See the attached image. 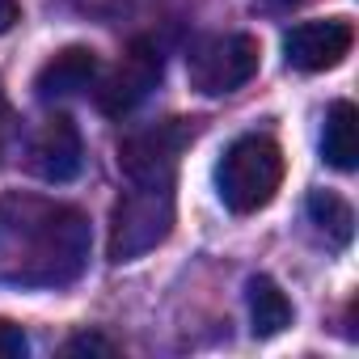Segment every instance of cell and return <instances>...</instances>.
I'll return each instance as SVG.
<instances>
[{"mask_svg":"<svg viewBox=\"0 0 359 359\" xmlns=\"http://www.w3.org/2000/svg\"><path fill=\"white\" fill-rule=\"evenodd\" d=\"M89 216L72 203L9 191L0 199V283L64 287L89 262Z\"/></svg>","mask_w":359,"mask_h":359,"instance_id":"cell-1","label":"cell"},{"mask_svg":"<svg viewBox=\"0 0 359 359\" xmlns=\"http://www.w3.org/2000/svg\"><path fill=\"white\" fill-rule=\"evenodd\" d=\"M283 148L271 140V135H241L224 148L220 165H216V191H220V203L233 212V216H254L262 212L279 187H283Z\"/></svg>","mask_w":359,"mask_h":359,"instance_id":"cell-2","label":"cell"},{"mask_svg":"<svg viewBox=\"0 0 359 359\" xmlns=\"http://www.w3.org/2000/svg\"><path fill=\"white\" fill-rule=\"evenodd\" d=\"M173 220H177L173 182H131V191L110 212V237H106L110 262L144 258L173 233Z\"/></svg>","mask_w":359,"mask_h":359,"instance_id":"cell-3","label":"cell"},{"mask_svg":"<svg viewBox=\"0 0 359 359\" xmlns=\"http://www.w3.org/2000/svg\"><path fill=\"white\" fill-rule=\"evenodd\" d=\"M195 118H165L144 131H131L118 144V169L127 173V182H173L177 161L195 144Z\"/></svg>","mask_w":359,"mask_h":359,"instance_id":"cell-4","label":"cell"},{"mask_svg":"<svg viewBox=\"0 0 359 359\" xmlns=\"http://www.w3.org/2000/svg\"><path fill=\"white\" fill-rule=\"evenodd\" d=\"M258 55H262L258 39H250V34H212V39L195 43L187 55L191 89H199L208 97H224L254 81Z\"/></svg>","mask_w":359,"mask_h":359,"instance_id":"cell-5","label":"cell"},{"mask_svg":"<svg viewBox=\"0 0 359 359\" xmlns=\"http://www.w3.org/2000/svg\"><path fill=\"white\" fill-rule=\"evenodd\" d=\"M156 81H161V51L148 39H131L114 72L102 76L97 85V110L110 118H123L156 89Z\"/></svg>","mask_w":359,"mask_h":359,"instance_id":"cell-6","label":"cell"},{"mask_svg":"<svg viewBox=\"0 0 359 359\" xmlns=\"http://www.w3.org/2000/svg\"><path fill=\"white\" fill-rule=\"evenodd\" d=\"M351 47H355V30L346 18L296 22L283 34V60L296 72H330L351 55Z\"/></svg>","mask_w":359,"mask_h":359,"instance_id":"cell-7","label":"cell"},{"mask_svg":"<svg viewBox=\"0 0 359 359\" xmlns=\"http://www.w3.org/2000/svg\"><path fill=\"white\" fill-rule=\"evenodd\" d=\"M85 165L81 131L68 114H47L26 144V169L43 182H72Z\"/></svg>","mask_w":359,"mask_h":359,"instance_id":"cell-8","label":"cell"},{"mask_svg":"<svg viewBox=\"0 0 359 359\" xmlns=\"http://www.w3.org/2000/svg\"><path fill=\"white\" fill-rule=\"evenodd\" d=\"M97 76H102V60H97L93 47H64V51H55V55L39 68L34 93H39V102L76 97V93L93 89Z\"/></svg>","mask_w":359,"mask_h":359,"instance_id":"cell-9","label":"cell"},{"mask_svg":"<svg viewBox=\"0 0 359 359\" xmlns=\"http://www.w3.org/2000/svg\"><path fill=\"white\" fill-rule=\"evenodd\" d=\"M321 156L325 165L351 173L359 165V110L351 102H334L325 110V131H321Z\"/></svg>","mask_w":359,"mask_h":359,"instance_id":"cell-10","label":"cell"},{"mask_svg":"<svg viewBox=\"0 0 359 359\" xmlns=\"http://www.w3.org/2000/svg\"><path fill=\"white\" fill-rule=\"evenodd\" d=\"M245 300H250V325H254V338H275L292 325L296 309L292 300L283 296V287L271 279V275H254L250 287H245Z\"/></svg>","mask_w":359,"mask_h":359,"instance_id":"cell-11","label":"cell"},{"mask_svg":"<svg viewBox=\"0 0 359 359\" xmlns=\"http://www.w3.org/2000/svg\"><path fill=\"white\" fill-rule=\"evenodd\" d=\"M309 220L325 233V241L334 250L351 245V233H355V212L346 208V199H338L334 191H313L309 195Z\"/></svg>","mask_w":359,"mask_h":359,"instance_id":"cell-12","label":"cell"},{"mask_svg":"<svg viewBox=\"0 0 359 359\" xmlns=\"http://www.w3.org/2000/svg\"><path fill=\"white\" fill-rule=\"evenodd\" d=\"M26 351H30V342H26L22 325L0 317V359H26Z\"/></svg>","mask_w":359,"mask_h":359,"instance_id":"cell-13","label":"cell"},{"mask_svg":"<svg viewBox=\"0 0 359 359\" xmlns=\"http://www.w3.org/2000/svg\"><path fill=\"white\" fill-rule=\"evenodd\" d=\"M114 351L118 346L110 338H102V334H76V338L64 342V355H114Z\"/></svg>","mask_w":359,"mask_h":359,"instance_id":"cell-14","label":"cell"},{"mask_svg":"<svg viewBox=\"0 0 359 359\" xmlns=\"http://www.w3.org/2000/svg\"><path fill=\"white\" fill-rule=\"evenodd\" d=\"M13 22H22V9H18V0H0V34H9Z\"/></svg>","mask_w":359,"mask_h":359,"instance_id":"cell-15","label":"cell"},{"mask_svg":"<svg viewBox=\"0 0 359 359\" xmlns=\"http://www.w3.org/2000/svg\"><path fill=\"white\" fill-rule=\"evenodd\" d=\"M9 140H13V114H9V106H5V102H0V156H5Z\"/></svg>","mask_w":359,"mask_h":359,"instance_id":"cell-16","label":"cell"}]
</instances>
